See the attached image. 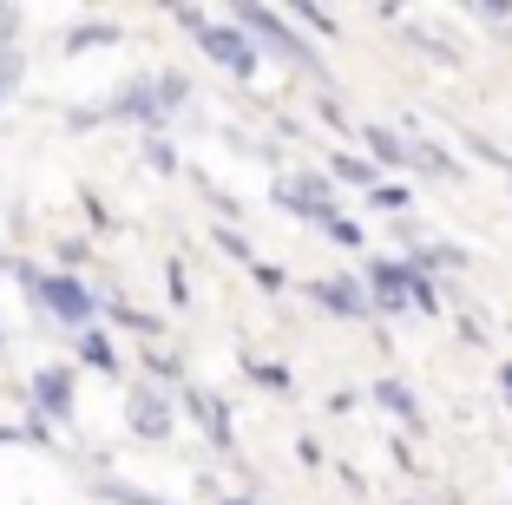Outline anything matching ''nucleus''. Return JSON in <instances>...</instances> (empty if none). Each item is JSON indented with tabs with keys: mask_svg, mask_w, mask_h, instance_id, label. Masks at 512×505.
Segmentation results:
<instances>
[{
	"mask_svg": "<svg viewBox=\"0 0 512 505\" xmlns=\"http://www.w3.org/2000/svg\"><path fill=\"white\" fill-rule=\"evenodd\" d=\"M230 20H237V27L256 40V53H276L283 66H296V73H309V79H322V86H329V60H322L316 46L302 40L289 14H276V7H256V0H243V7H230Z\"/></svg>",
	"mask_w": 512,
	"mask_h": 505,
	"instance_id": "nucleus-1",
	"label": "nucleus"
},
{
	"mask_svg": "<svg viewBox=\"0 0 512 505\" xmlns=\"http://www.w3.org/2000/svg\"><path fill=\"white\" fill-rule=\"evenodd\" d=\"M14 276L27 283V296L40 302L53 322H66L73 335H79V328H99V315H106V309H99V296H92L79 276H66V269H33V263H20V256H14Z\"/></svg>",
	"mask_w": 512,
	"mask_h": 505,
	"instance_id": "nucleus-2",
	"label": "nucleus"
},
{
	"mask_svg": "<svg viewBox=\"0 0 512 505\" xmlns=\"http://www.w3.org/2000/svg\"><path fill=\"white\" fill-rule=\"evenodd\" d=\"M191 99V79L171 66V73H151V79H132L119 99L106 105V119H125V125H165L178 105Z\"/></svg>",
	"mask_w": 512,
	"mask_h": 505,
	"instance_id": "nucleus-3",
	"label": "nucleus"
},
{
	"mask_svg": "<svg viewBox=\"0 0 512 505\" xmlns=\"http://www.w3.org/2000/svg\"><path fill=\"white\" fill-rule=\"evenodd\" d=\"M197 46H204V60H217L230 79H256V66H263V53H256V40L237 27V20H204L197 27Z\"/></svg>",
	"mask_w": 512,
	"mask_h": 505,
	"instance_id": "nucleus-4",
	"label": "nucleus"
},
{
	"mask_svg": "<svg viewBox=\"0 0 512 505\" xmlns=\"http://www.w3.org/2000/svg\"><path fill=\"white\" fill-rule=\"evenodd\" d=\"M276 204H283L289 217L316 223V230H329V223L342 217V204H335V178H322V171H296L289 184H276Z\"/></svg>",
	"mask_w": 512,
	"mask_h": 505,
	"instance_id": "nucleus-5",
	"label": "nucleus"
},
{
	"mask_svg": "<svg viewBox=\"0 0 512 505\" xmlns=\"http://www.w3.org/2000/svg\"><path fill=\"white\" fill-rule=\"evenodd\" d=\"M73 401H79L73 368H60V361L33 368V381H27V407H33V420H40V427H60V420H73Z\"/></svg>",
	"mask_w": 512,
	"mask_h": 505,
	"instance_id": "nucleus-6",
	"label": "nucleus"
},
{
	"mask_svg": "<svg viewBox=\"0 0 512 505\" xmlns=\"http://www.w3.org/2000/svg\"><path fill=\"white\" fill-rule=\"evenodd\" d=\"M362 283H368V296H375L381 315H407L414 309V269H407L401 256H368Z\"/></svg>",
	"mask_w": 512,
	"mask_h": 505,
	"instance_id": "nucleus-7",
	"label": "nucleus"
},
{
	"mask_svg": "<svg viewBox=\"0 0 512 505\" xmlns=\"http://www.w3.org/2000/svg\"><path fill=\"white\" fill-rule=\"evenodd\" d=\"M132 433L138 440H171V433H178V407H171V387H158V381H132Z\"/></svg>",
	"mask_w": 512,
	"mask_h": 505,
	"instance_id": "nucleus-8",
	"label": "nucleus"
},
{
	"mask_svg": "<svg viewBox=\"0 0 512 505\" xmlns=\"http://www.w3.org/2000/svg\"><path fill=\"white\" fill-rule=\"evenodd\" d=\"M309 302H316L322 315H335V322L375 315V296H368V283H355V276H316V283H309Z\"/></svg>",
	"mask_w": 512,
	"mask_h": 505,
	"instance_id": "nucleus-9",
	"label": "nucleus"
},
{
	"mask_svg": "<svg viewBox=\"0 0 512 505\" xmlns=\"http://www.w3.org/2000/svg\"><path fill=\"white\" fill-rule=\"evenodd\" d=\"M178 401L191 407V420H197V427L211 433V446H224V453H237V427H230V407L217 401L211 387H191V381H184V394H178Z\"/></svg>",
	"mask_w": 512,
	"mask_h": 505,
	"instance_id": "nucleus-10",
	"label": "nucleus"
},
{
	"mask_svg": "<svg viewBox=\"0 0 512 505\" xmlns=\"http://www.w3.org/2000/svg\"><path fill=\"white\" fill-rule=\"evenodd\" d=\"M73 355L86 361L92 374H112V381L125 374V355L112 348V335H106V328H79V335H73Z\"/></svg>",
	"mask_w": 512,
	"mask_h": 505,
	"instance_id": "nucleus-11",
	"label": "nucleus"
},
{
	"mask_svg": "<svg viewBox=\"0 0 512 505\" xmlns=\"http://www.w3.org/2000/svg\"><path fill=\"white\" fill-rule=\"evenodd\" d=\"M362 145L375 151V164H394V171H407V164H414V145H407L394 125H362Z\"/></svg>",
	"mask_w": 512,
	"mask_h": 505,
	"instance_id": "nucleus-12",
	"label": "nucleus"
},
{
	"mask_svg": "<svg viewBox=\"0 0 512 505\" xmlns=\"http://www.w3.org/2000/svg\"><path fill=\"white\" fill-rule=\"evenodd\" d=\"M375 401H381V407H388V414H394V420H401V427H407V433H421V427H427V420H421V401H414V394H407V387H401V381H375Z\"/></svg>",
	"mask_w": 512,
	"mask_h": 505,
	"instance_id": "nucleus-13",
	"label": "nucleus"
},
{
	"mask_svg": "<svg viewBox=\"0 0 512 505\" xmlns=\"http://www.w3.org/2000/svg\"><path fill=\"white\" fill-rule=\"evenodd\" d=\"M329 178L335 184H355V191H375V164H368V158H355V151H335V158H329Z\"/></svg>",
	"mask_w": 512,
	"mask_h": 505,
	"instance_id": "nucleus-14",
	"label": "nucleus"
},
{
	"mask_svg": "<svg viewBox=\"0 0 512 505\" xmlns=\"http://www.w3.org/2000/svg\"><path fill=\"white\" fill-rule=\"evenodd\" d=\"M106 40H119V27L112 20H86V27H73L60 40V53H92V46H106Z\"/></svg>",
	"mask_w": 512,
	"mask_h": 505,
	"instance_id": "nucleus-15",
	"label": "nucleus"
},
{
	"mask_svg": "<svg viewBox=\"0 0 512 505\" xmlns=\"http://www.w3.org/2000/svg\"><path fill=\"white\" fill-rule=\"evenodd\" d=\"M92 492L112 499V505H171V499H158V492H145V486H125V479H92Z\"/></svg>",
	"mask_w": 512,
	"mask_h": 505,
	"instance_id": "nucleus-16",
	"label": "nucleus"
},
{
	"mask_svg": "<svg viewBox=\"0 0 512 505\" xmlns=\"http://www.w3.org/2000/svg\"><path fill=\"white\" fill-rule=\"evenodd\" d=\"M407 171H427V178H460V164H453L440 145H421V138H414V164H407Z\"/></svg>",
	"mask_w": 512,
	"mask_h": 505,
	"instance_id": "nucleus-17",
	"label": "nucleus"
},
{
	"mask_svg": "<svg viewBox=\"0 0 512 505\" xmlns=\"http://www.w3.org/2000/svg\"><path fill=\"white\" fill-rule=\"evenodd\" d=\"M368 204H375L381 217H407V204H414V191H407V184H375V191H368Z\"/></svg>",
	"mask_w": 512,
	"mask_h": 505,
	"instance_id": "nucleus-18",
	"label": "nucleus"
},
{
	"mask_svg": "<svg viewBox=\"0 0 512 505\" xmlns=\"http://www.w3.org/2000/svg\"><path fill=\"white\" fill-rule=\"evenodd\" d=\"M217 250H224L230 263H243V269H256V263H263V256L250 250V237H243V230H224V223H217Z\"/></svg>",
	"mask_w": 512,
	"mask_h": 505,
	"instance_id": "nucleus-19",
	"label": "nucleus"
},
{
	"mask_svg": "<svg viewBox=\"0 0 512 505\" xmlns=\"http://www.w3.org/2000/svg\"><path fill=\"white\" fill-rule=\"evenodd\" d=\"M106 322H112V328H132V335H158V315H138L132 302H112Z\"/></svg>",
	"mask_w": 512,
	"mask_h": 505,
	"instance_id": "nucleus-20",
	"label": "nucleus"
},
{
	"mask_svg": "<svg viewBox=\"0 0 512 505\" xmlns=\"http://www.w3.org/2000/svg\"><path fill=\"white\" fill-rule=\"evenodd\" d=\"M20 79H27V60H20V46H14V53H0V105L20 92Z\"/></svg>",
	"mask_w": 512,
	"mask_h": 505,
	"instance_id": "nucleus-21",
	"label": "nucleus"
},
{
	"mask_svg": "<svg viewBox=\"0 0 512 505\" xmlns=\"http://www.w3.org/2000/svg\"><path fill=\"white\" fill-rule=\"evenodd\" d=\"M289 20H302V27H309V33H322V40H335V27H342V20H335L329 7H296Z\"/></svg>",
	"mask_w": 512,
	"mask_h": 505,
	"instance_id": "nucleus-22",
	"label": "nucleus"
},
{
	"mask_svg": "<svg viewBox=\"0 0 512 505\" xmlns=\"http://www.w3.org/2000/svg\"><path fill=\"white\" fill-rule=\"evenodd\" d=\"M401 263H407V256H401ZM407 269H414V263H407ZM414 315H440V289L427 283L421 269H414Z\"/></svg>",
	"mask_w": 512,
	"mask_h": 505,
	"instance_id": "nucleus-23",
	"label": "nucleus"
},
{
	"mask_svg": "<svg viewBox=\"0 0 512 505\" xmlns=\"http://www.w3.org/2000/svg\"><path fill=\"white\" fill-rule=\"evenodd\" d=\"M329 243H342V250H362L368 237H362V223H355V217H335V223H329Z\"/></svg>",
	"mask_w": 512,
	"mask_h": 505,
	"instance_id": "nucleus-24",
	"label": "nucleus"
},
{
	"mask_svg": "<svg viewBox=\"0 0 512 505\" xmlns=\"http://www.w3.org/2000/svg\"><path fill=\"white\" fill-rule=\"evenodd\" d=\"M250 381H256V387H276V394H283V387H289V368H270V361H250Z\"/></svg>",
	"mask_w": 512,
	"mask_h": 505,
	"instance_id": "nucleus-25",
	"label": "nucleus"
},
{
	"mask_svg": "<svg viewBox=\"0 0 512 505\" xmlns=\"http://www.w3.org/2000/svg\"><path fill=\"white\" fill-rule=\"evenodd\" d=\"M20 7H0V53H14V40H20Z\"/></svg>",
	"mask_w": 512,
	"mask_h": 505,
	"instance_id": "nucleus-26",
	"label": "nucleus"
},
{
	"mask_svg": "<svg viewBox=\"0 0 512 505\" xmlns=\"http://www.w3.org/2000/svg\"><path fill=\"white\" fill-rule=\"evenodd\" d=\"M145 164H151V171H178V151H171L165 138H151V145H145Z\"/></svg>",
	"mask_w": 512,
	"mask_h": 505,
	"instance_id": "nucleus-27",
	"label": "nucleus"
},
{
	"mask_svg": "<svg viewBox=\"0 0 512 505\" xmlns=\"http://www.w3.org/2000/svg\"><path fill=\"white\" fill-rule=\"evenodd\" d=\"M165 289H171V302H191V283H184V263H178V256L165 263Z\"/></svg>",
	"mask_w": 512,
	"mask_h": 505,
	"instance_id": "nucleus-28",
	"label": "nucleus"
},
{
	"mask_svg": "<svg viewBox=\"0 0 512 505\" xmlns=\"http://www.w3.org/2000/svg\"><path fill=\"white\" fill-rule=\"evenodd\" d=\"M79 263H92V250H86V243H79V237H66V243H60V269H66V276H73Z\"/></svg>",
	"mask_w": 512,
	"mask_h": 505,
	"instance_id": "nucleus-29",
	"label": "nucleus"
},
{
	"mask_svg": "<svg viewBox=\"0 0 512 505\" xmlns=\"http://www.w3.org/2000/svg\"><path fill=\"white\" fill-rule=\"evenodd\" d=\"M499 387H506V401H512V361H506V368H499Z\"/></svg>",
	"mask_w": 512,
	"mask_h": 505,
	"instance_id": "nucleus-30",
	"label": "nucleus"
},
{
	"mask_svg": "<svg viewBox=\"0 0 512 505\" xmlns=\"http://www.w3.org/2000/svg\"><path fill=\"white\" fill-rule=\"evenodd\" d=\"M7 440H27V433H14V427H0V446H7Z\"/></svg>",
	"mask_w": 512,
	"mask_h": 505,
	"instance_id": "nucleus-31",
	"label": "nucleus"
},
{
	"mask_svg": "<svg viewBox=\"0 0 512 505\" xmlns=\"http://www.w3.org/2000/svg\"><path fill=\"white\" fill-rule=\"evenodd\" d=\"M217 505H256V499H217Z\"/></svg>",
	"mask_w": 512,
	"mask_h": 505,
	"instance_id": "nucleus-32",
	"label": "nucleus"
},
{
	"mask_svg": "<svg viewBox=\"0 0 512 505\" xmlns=\"http://www.w3.org/2000/svg\"><path fill=\"white\" fill-rule=\"evenodd\" d=\"M0 355H7V328H0Z\"/></svg>",
	"mask_w": 512,
	"mask_h": 505,
	"instance_id": "nucleus-33",
	"label": "nucleus"
}]
</instances>
